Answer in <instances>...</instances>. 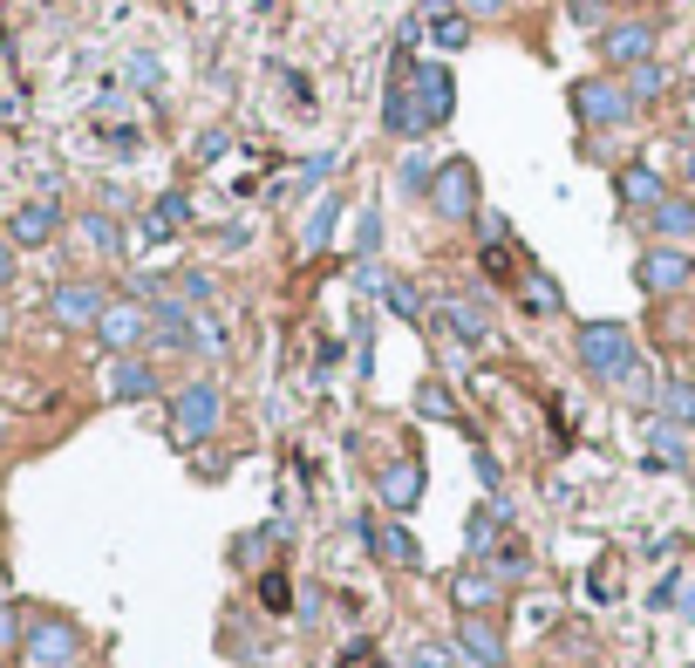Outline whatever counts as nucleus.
I'll list each match as a JSON object with an SVG mask.
<instances>
[{
    "instance_id": "nucleus-1",
    "label": "nucleus",
    "mask_w": 695,
    "mask_h": 668,
    "mask_svg": "<svg viewBox=\"0 0 695 668\" xmlns=\"http://www.w3.org/2000/svg\"><path fill=\"white\" fill-rule=\"evenodd\" d=\"M396 83L409 96V116H417V137L423 130H443L450 116H457V75H450L443 62H417V55H409V42L396 49Z\"/></svg>"
},
{
    "instance_id": "nucleus-2",
    "label": "nucleus",
    "mask_w": 695,
    "mask_h": 668,
    "mask_svg": "<svg viewBox=\"0 0 695 668\" xmlns=\"http://www.w3.org/2000/svg\"><path fill=\"white\" fill-rule=\"evenodd\" d=\"M572 348H580V369H587L593 382H628V369L641 362V348H634L628 321H587Z\"/></svg>"
},
{
    "instance_id": "nucleus-3",
    "label": "nucleus",
    "mask_w": 695,
    "mask_h": 668,
    "mask_svg": "<svg viewBox=\"0 0 695 668\" xmlns=\"http://www.w3.org/2000/svg\"><path fill=\"white\" fill-rule=\"evenodd\" d=\"M634 96H628V83L621 75H587V83H572V116H580L587 130H621V124H634Z\"/></svg>"
},
{
    "instance_id": "nucleus-4",
    "label": "nucleus",
    "mask_w": 695,
    "mask_h": 668,
    "mask_svg": "<svg viewBox=\"0 0 695 668\" xmlns=\"http://www.w3.org/2000/svg\"><path fill=\"white\" fill-rule=\"evenodd\" d=\"M219 423H225V389H219V382H185L178 396H171V437H178L185 450L204 444Z\"/></svg>"
},
{
    "instance_id": "nucleus-5",
    "label": "nucleus",
    "mask_w": 695,
    "mask_h": 668,
    "mask_svg": "<svg viewBox=\"0 0 695 668\" xmlns=\"http://www.w3.org/2000/svg\"><path fill=\"white\" fill-rule=\"evenodd\" d=\"M477 165L471 157H443L436 165V178H430V212L436 219H450V225H464V219H477Z\"/></svg>"
},
{
    "instance_id": "nucleus-6",
    "label": "nucleus",
    "mask_w": 695,
    "mask_h": 668,
    "mask_svg": "<svg viewBox=\"0 0 695 668\" xmlns=\"http://www.w3.org/2000/svg\"><path fill=\"white\" fill-rule=\"evenodd\" d=\"M634 280H641V294H682L695 280V253L688 246H647L634 259Z\"/></svg>"
},
{
    "instance_id": "nucleus-7",
    "label": "nucleus",
    "mask_w": 695,
    "mask_h": 668,
    "mask_svg": "<svg viewBox=\"0 0 695 668\" xmlns=\"http://www.w3.org/2000/svg\"><path fill=\"white\" fill-rule=\"evenodd\" d=\"M21 655H28L34 668H69V661L82 655V627L49 614V621H34L28 635H21Z\"/></svg>"
},
{
    "instance_id": "nucleus-8",
    "label": "nucleus",
    "mask_w": 695,
    "mask_h": 668,
    "mask_svg": "<svg viewBox=\"0 0 695 668\" xmlns=\"http://www.w3.org/2000/svg\"><path fill=\"white\" fill-rule=\"evenodd\" d=\"M96 341L109 348V356H130V348L150 341V300H109L103 321H96Z\"/></svg>"
},
{
    "instance_id": "nucleus-9",
    "label": "nucleus",
    "mask_w": 695,
    "mask_h": 668,
    "mask_svg": "<svg viewBox=\"0 0 695 668\" xmlns=\"http://www.w3.org/2000/svg\"><path fill=\"white\" fill-rule=\"evenodd\" d=\"M103 307H109V294H103L96 280H62V287L49 294V314H55L62 328H96Z\"/></svg>"
},
{
    "instance_id": "nucleus-10",
    "label": "nucleus",
    "mask_w": 695,
    "mask_h": 668,
    "mask_svg": "<svg viewBox=\"0 0 695 668\" xmlns=\"http://www.w3.org/2000/svg\"><path fill=\"white\" fill-rule=\"evenodd\" d=\"M376 491H382V512H417V498H423V457H389L382 464V478H376Z\"/></svg>"
},
{
    "instance_id": "nucleus-11",
    "label": "nucleus",
    "mask_w": 695,
    "mask_h": 668,
    "mask_svg": "<svg viewBox=\"0 0 695 668\" xmlns=\"http://www.w3.org/2000/svg\"><path fill=\"white\" fill-rule=\"evenodd\" d=\"M600 55H607L613 68L654 62V28H647V21H607V28H600Z\"/></svg>"
},
{
    "instance_id": "nucleus-12",
    "label": "nucleus",
    "mask_w": 695,
    "mask_h": 668,
    "mask_svg": "<svg viewBox=\"0 0 695 668\" xmlns=\"http://www.w3.org/2000/svg\"><path fill=\"white\" fill-rule=\"evenodd\" d=\"M647 232H654V246H688L695 240V191H668L647 212Z\"/></svg>"
},
{
    "instance_id": "nucleus-13",
    "label": "nucleus",
    "mask_w": 695,
    "mask_h": 668,
    "mask_svg": "<svg viewBox=\"0 0 695 668\" xmlns=\"http://www.w3.org/2000/svg\"><path fill=\"white\" fill-rule=\"evenodd\" d=\"M450 642H457V655H464V661H477V668H505V635H498V627H491L484 614H464Z\"/></svg>"
},
{
    "instance_id": "nucleus-14",
    "label": "nucleus",
    "mask_w": 695,
    "mask_h": 668,
    "mask_svg": "<svg viewBox=\"0 0 695 668\" xmlns=\"http://www.w3.org/2000/svg\"><path fill=\"white\" fill-rule=\"evenodd\" d=\"M368 545H376V553H382L396 573H423V545H417V532H409L402 519L376 526V532H368Z\"/></svg>"
},
{
    "instance_id": "nucleus-15",
    "label": "nucleus",
    "mask_w": 695,
    "mask_h": 668,
    "mask_svg": "<svg viewBox=\"0 0 695 668\" xmlns=\"http://www.w3.org/2000/svg\"><path fill=\"white\" fill-rule=\"evenodd\" d=\"M436 314H443V328L457 335L464 348H484V341H491V314H484L477 300H464V294H443V307H436Z\"/></svg>"
},
{
    "instance_id": "nucleus-16",
    "label": "nucleus",
    "mask_w": 695,
    "mask_h": 668,
    "mask_svg": "<svg viewBox=\"0 0 695 668\" xmlns=\"http://www.w3.org/2000/svg\"><path fill=\"white\" fill-rule=\"evenodd\" d=\"M613 191H621V205H628V212H641V219H647L654 205L668 199V184L654 178L647 165H628V171H613Z\"/></svg>"
},
{
    "instance_id": "nucleus-17",
    "label": "nucleus",
    "mask_w": 695,
    "mask_h": 668,
    "mask_svg": "<svg viewBox=\"0 0 695 668\" xmlns=\"http://www.w3.org/2000/svg\"><path fill=\"white\" fill-rule=\"evenodd\" d=\"M109 396H116V403H150V396H157V369L137 362V356H116V362H109Z\"/></svg>"
},
{
    "instance_id": "nucleus-18",
    "label": "nucleus",
    "mask_w": 695,
    "mask_h": 668,
    "mask_svg": "<svg viewBox=\"0 0 695 668\" xmlns=\"http://www.w3.org/2000/svg\"><path fill=\"white\" fill-rule=\"evenodd\" d=\"M55 232H62V205L55 199H34V205L14 212V246H49Z\"/></svg>"
},
{
    "instance_id": "nucleus-19",
    "label": "nucleus",
    "mask_w": 695,
    "mask_h": 668,
    "mask_svg": "<svg viewBox=\"0 0 695 668\" xmlns=\"http://www.w3.org/2000/svg\"><path fill=\"white\" fill-rule=\"evenodd\" d=\"M423 28H430V42H436V55H464V49L477 42V21H471L464 8H450V14H430Z\"/></svg>"
},
{
    "instance_id": "nucleus-20",
    "label": "nucleus",
    "mask_w": 695,
    "mask_h": 668,
    "mask_svg": "<svg viewBox=\"0 0 695 668\" xmlns=\"http://www.w3.org/2000/svg\"><path fill=\"white\" fill-rule=\"evenodd\" d=\"M505 519H512V512H505V498H484V505H477V512L464 519V545H471V553H477V560L491 553V545H498Z\"/></svg>"
},
{
    "instance_id": "nucleus-21",
    "label": "nucleus",
    "mask_w": 695,
    "mask_h": 668,
    "mask_svg": "<svg viewBox=\"0 0 695 668\" xmlns=\"http://www.w3.org/2000/svg\"><path fill=\"white\" fill-rule=\"evenodd\" d=\"M654 416L675 423V430H695V382H688V375H668L662 396H654Z\"/></svg>"
},
{
    "instance_id": "nucleus-22",
    "label": "nucleus",
    "mask_w": 695,
    "mask_h": 668,
    "mask_svg": "<svg viewBox=\"0 0 695 668\" xmlns=\"http://www.w3.org/2000/svg\"><path fill=\"white\" fill-rule=\"evenodd\" d=\"M450 601H457V614H484L491 601H498V580H491L484 566H464L457 580H450Z\"/></svg>"
},
{
    "instance_id": "nucleus-23",
    "label": "nucleus",
    "mask_w": 695,
    "mask_h": 668,
    "mask_svg": "<svg viewBox=\"0 0 695 668\" xmlns=\"http://www.w3.org/2000/svg\"><path fill=\"white\" fill-rule=\"evenodd\" d=\"M518 300H525V314H539V321L566 314V294H559V280H552V273H539V266H531L525 280H518Z\"/></svg>"
},
{
    "instance_id": "nucleus-24",
    "label": "nucleus",
    "mask_w": 695,
    "mask_h": 668,
    "mask_svg": "<svg viewBox=\"0 0 695 668\" xmlns=\"http://www.w3.org/2000/svg\"><path fill=\"white\" fill-rule=\"evenodd\" d=\"M335 219H341V199H335V191H320L314 212H307V225H301V253H320L327 240H335Z\"/></svg>"
},
{
    "instance_id": "nucleus-25",
    "label": "nucleus",
    "mask_w": 695,
    "mask_h": 668,
    "mask_svg": "<svg viewBox=\"0 0 695 668\" xmlns=\"http://www.w3.org/2000/svg\"><path fill=\"white\" fill-rule=\"evenodd\" d=\"M647 444H654V464H682V470H688V430L647 416Z\"/></svg>"
},
{
    "instance_id": "nucleus-26",
    "label": "nucleus",
    "mask_w": 695,
    "mask_h": 668,
    "mask_svg": "<svg viewBox=\"0 0 695 668\" xmlns=\"http://www.w3.org/2000/svg\"><path fill=\"white\" fill-rule=\"evenodd\" d=\"M75 232H82V246H89V253H103V259H116V253H123V225H116L109 212H89Z\"/></svg>"
},
{
    "instance_id": "nucleus-27",
    "label": "nucleus",
    "mask_w": 695,
    "mask_h": 668,
    "mask_svg": "<svg viewBox=\"0 0 695 668\" xmlns=\"http://www.w3.org/2000/svg\"><path fill=\"white\" fill-rule=\"evenodd\" d=\"M430 178H436V165L423 150H402V165H396V191L402 199H430Z\"/></svg>"
},
{
    "instance_id": "nucleus-28",
    "label": "nucleus",
    "mask_w": 695,
    "mask_h": 668,
    "mask_svg": "<svg viewBox=\"0 0 695 668\" xmlns=\"http://www.w3.org/2000/svg\"><path fill=\"white\" fill-rule=\"evenodd\" d=\"M621 83H628L634 103H654V96H668V68L662 62H634V68H621Z\"/></svg>"
},
{
    "instance_id": "nucleus-29",
    "label": "nucleus",
    "mask_w": 695,
    "mask_h": 668,
    "mask_svg": "<svg viewBox=\"0 0 695 668\" xmlns=\"http://www.w3.org/2000/svg\"><path fill=\"white\" fill-rule=\"evenodd\" d=\"M417 410H423L430 423H457V403H450L443 382H417Z\"/></svg>"
},
{
    "instance_id": "nucleus-30",
    "label": "nucleus",
    "mask_w": 695,
    "mask_h": 668,
    "mask_svg": "<svg viewBox=\"0 0 695 668\" xmlns=\"http://www.w3.org/2000/svg\"><path fill=\"white\" fill-rule=\"evenodd\" d=\"M382 300H389V314H402L409 328H423V294L409 287V280H389V294H382Z\"/></svg>"
},
{
    "instance_id": "nucleus-31",
    "label": "nucleus",
    "mask_w": 695,
    "mask_h": 668,
    "mask_svg": "<svg viewBox=\"0 0 695 668\" xmlns=\"http://www.w3.org/2000/svg\"><path fill=\"white\" fill-rule=\"evenodd\" d=\"M484 573H491V580H498V586H512V580H525V573H531V553H525V545H505V553H498V560H491Z\"/></svg>"
},
{
    "instance_id": "nucleus-32",
    "label": "nucleus",
    "mask_w": 695,
    "mask_h": 668,
    "mask_svg": "<svg viewBox=\"0 0 695 668\" xmlns=\"http://www.w3.org/2000/svg\"><path fill=\"white\" fill-rule=\"evenodd\" d=\"M376 246H382V212L368 205V212H361V225H355V253H361V259H376Z\"/></svg>"
},
{
    "instance_id": "nucleus-33",
    "label": "nucleus",
    "mask_w": 695,
    "mask_h": 668,
    "mask_svg": "<svg viewBox=\"0 0 695 668\" xmlns=\"http://www.w3.org/2000/svg\"><path fill=\"white\" fill-rule=\"evenodd\" d=\"M389 280H396V273H389L382 259H361V266H355V287H361V294H389Z\"/></svg>"
},
{
    "instance_id": "nucleus-34",
    "label": "nucleus",
    "mask_w": 695,
    "mask_h": 668,
    "mask_svg": "<svg viewBox=\"0 0 695 668\" xmlns=\"http://www.w3.org/2000/svg\"><path fill=\"white\" fill-rule=\"evenodd\" d=\"M178 300L204 307V300H212V273H178Z\"/></svg>"
},
{
    "instance_id": "nucleus-35",
    "label": "nucleus",
    "mask_w": 695,
    "mask_h": 668,
    "mask_svg": "<svg viewBox=\"0 0 695 668\" xmlns=\"http://www.w3.org/2000/svg\"><path fill=\"white\" fill-rule=\"evenodd\" d=\"M471 470H477V485H484L491 498H498V485H505V470H498V457H484V450H477V457H471Z\"/></svg>"
},
{
    "instance_id": "nucleus-36",
    "label": "nucleus",
    "mask_w": 695,
    "mask_h": 668,
    "mask_svg": "<svg viewBox=\"0 0 695 668\" xmlns=\"http://www.w3.org/2000/svg\"><path fill=\"white\" fill-rule=\"evenodd\" d=\"M409 668H457V661H450V648H436V642H417V655H409Z\"/></svg>"
},
{
    "instance_id": "nucleus-37",
    "label": "nucleus",
    "mask_w": 695,
    "mask_h": 668,
    "mask_svg": "<svg viewBox=\"0 0 695 668\" xmlns=\"http://www.w3.org/2000/svg\"><path fill=\"white\" fill-rule=\"evenodd\" d=\"M225 144H232V137H225V130H204V137H198V150H191V157H198V165H219V157H225Z\"/></svg>"
},
{
    "instance_id": "nucleus-38",
    "label": "nucleus",
    "mask_w": 695,
    "mask_h": 668,
    "mask_svg": "<svg viewBox=\"0 0 695 668\" xmlns=\"http://www.w3.org/2000/svg\"><path fill=\"white\" fill-rule=\"evenodd\" d=\"M335 165H341V157H335V150H320V157H307V171H301V184H320V178H335Z\"/></svg>"
},
{
    "instance_id": "nucleus-39",
    "label": "nucleus",
    "mask_w": 695,
    "mask_h": 668,
    "mask_svg": "<svg viewBox=\"0 0 695 668\" xmlns=\"http://www.w3.org/2000/svg\"><path fill=\"white\" fill-rule=\"evenodd\" d=\"M21 648V621H14V607H0V655H14Z\"/></svg>"
},
{
    "instance_id": "nucleus-40",
    "label": "nucleus",
    "mask_w": 695,
    "mask_h": 668,
    "mask_svg": "<svg viewBox=\"0 0 695 668\" xmlns=\"http://www.w3.org/2000/svg\"><path fill=\"white\" fill-rule=\"evenodd\" d=\"M572 21H593L600 28L607 21V0H572Z\"/></svg>"
},
{
    "instance_id": "nucleus-41",
    "label": "nucleus",
    "mask_w": 695,
    "mask_h": 668,
    "mask_svg": "<svg viewBox=\"0 0 695 668\" xmlns=\"http://www.w3.org/2000/svg\"><path fill=\"white\" fill-rule=\"evenodd\" d=\"M8 280H14V246L0 240V287H8Z\"/></svg>"
},
{
    "instance_id": "nucleus-42",
    "label": "nucleus",
    "mask_w": 695,
    "mask_h": 668,
    "mask_svg": "<svg viewBox=\"0 0 695 668\" xmlns=\"http://www.w3.org/2000/svg\"><path fill=\"white\" fill-rule=\"evenodd\" d=\"M498 8H505V0H464V14H471V21H477V14H498Z\"/></svg>"
},
{
    "instance_id": "nucleus-43",
    "label": "nucleus",
    "mask_w": 695,
    "mask_h": 668,
    "mask_svg": "<svg viewBox=\"0 0 695 668\" xmlns=\"http://www.w3.org/2000/svg\"><path fill=\"white\" fill-rule=\"evenodd\" d=\"M682 178H688V191H695V144L682 150Z\"/></svg>"
},
{
    "instance_id": "nucleus-44",
    "label": "nucleus",
    "mask_w": 695,
    "mask_h": 668,
    "mask_svg": "<svg viewBox=\"0 0 695 668\" xmlns=\"http://www.w3.org/2000/svg\"><path fill=\"white\" fill-rule=\"evenodd\" d=\"M675 601H682V621L695 627V594H675Z\"/></svg>"
},
{
    "instance_id": "nucleus-45",
    "label": "nucleus",
    "mask_w": 695,
    "mask_h": 668,
    "mask_svg": "<svg viewBox=\"0 0 695 668\" xmlns=\"http://www.w3.org/2000/svg\"><path fill=\"white\" fill-rule=\"evenodd\" d=\"M688 485H695V457H688Z\"/></svg>"
},
{
    "instance_id": "nucleus-46",
    "label": "nucleus",
    "mask_w": 695,
    "mask_h": 668,
    "mask_svg": "<svg viewBox=\"0 0 695 668\" xmlns=\"http://www.w3.org/2000/svg\"><path fill=\"white\" fill-rule=\"evenodd\" d=\"M69 668H75V661H69Z\"/></svg>"
}]
</instances>
